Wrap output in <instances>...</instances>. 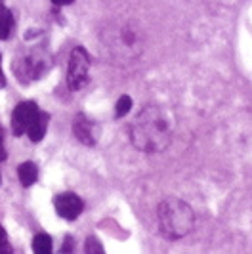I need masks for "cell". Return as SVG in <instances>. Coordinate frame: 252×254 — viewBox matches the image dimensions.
Returning <instances> with one entry per match:
<instances>
[{"instance_id": "7a4b0ae2", "label": "cell", "mask_w": 252, "mask_h": 254, "mask_svg": "<svg viewBox=\"0 0 252 254\" xmlns=\"http://www.w3.org/2000/svg\"><path fill=\"white\" fill-rule=\"evenodd\" d=\"M157 218H159V231L168 241H176V239L186 237L195 226V214H193L191 206L176 197L164 199L163 203L159 204Z\"/></svg>"}, {"instance_id": "5bb4252c", "label": "cell", "mask_w": 252, "mask_h": 254, "mask_svg": "<svg viewBox=\"0 0 252 254\" xmlns=\"http://www.w3.org/2000/svg\"><path fill=\"white\" fill-rule=\"evenodd\" d=\"M0 253H12V247H10V241H8V235L4 228L0 226Z\"/></svg>"}, {"instance_id": "9c48e42d", "label": "cell", "mask_w": 252, "mask_h": 254, "mask_svg": "<svg viewBox=\"0 0 252 254\" xmlns=\"http://www.w3.org/2000/svg\"><path fill=\"white\" fill-rule=\"evenodd\" d=\"M17 178H19V182H21V186H25V188L33 186V184L38 180L37 165L31 163V161H27V163H23V165H19V168H17Z\"/></svg>"}, {"instance_id": "3957f363", "label": "cell", "mask_w": 252, "mask_h": 254, "mask_svg": "<svg viewBox=\"0 0 252 254\" xmlns=\"http://www.w3.org/2000/svg\"><path fill=\"white\" fill-rule=\"evenodd\" d=\"M52 60L48 56V52L38 48V50H33L29 56L25 58H19L13 62V71L15 75L19 76L21 80H37L44 73L50 71Z\"/></svg>"}, {"instance_id": "8fae6325", "label": "cell", "mask_w": 252, "mask_h": 254, "mask_svg": "<svg viewBox=\"0 0 252 254\" xmlns=\"http://www.w3.org/2000/svg\"><path fill=\"white\" fill-rule=\"evenodd\" d=\"M33 249L37 254H50L52 253V237L46 233H38L33 239Z\"/></svg>"}, {"instance_id": "2e32d148", "label": "cell", "mask_w": 252, "mask_h": 254, "mask_svg": "<svg viewBox=\"0 0 252 254\" xmlns=\"http://www.w3.org/2000/svg\"><path fill=\"white\" fill-rule=\"evenodd\" d=\"M6 161V151H4V145H2V134H0V163Z\"/></svg>"}, {"instance_id": "277c9868", "label": "cell", "mask_w": 252, "mask_h": 254, "mask_svg": "<svg viewBox=\"0 0 252 254\" xmlns=\"http://www.w3.org/2000/svg\"><path fill=\"white\" fill-rule=\"evenodd\" d=\"M90 80V56L82 46L71 52L69 58V69H67V86L69 90L84 88Z\"/></svg>"}, {"instance_id": "4fadbf2b", "label": "cell", "mask_w": 252, "mask_h": 254, "mask_svg": "<svg viewBox=\"0 0 252 254\" xmlns=\"http://www.w3.org/2000/svg\"><path fill=\"white\" fill-rule=\"evenodd\" d=\"M84 251L88 254H101L103 253V247H101V243L96 239V237H88L86 239V245H84Z\"/></svg>"}, {"instance_id": "7c38bea8", "label": "cell", "mask_w": 252, "mask_h": 254, "mask_svg": "<svg viewBox=\"0 0 252 254\" xmlns=\"http://www.w3.org/2000/svg\"><path fill=\"white\" fill-rule=\"evenodd\" d=\"M130 109H132V98H130V96H121L119 102H117V107H115L117 119H121V117L128 115L130 113Z\"/></svg>"}, {"instance_id": "e0dca14e", "label": "cell", "mask_w": 252, "mask_h": 254, "mask_svg": "<svg viewBox=\"0 0 252 254\" xmlns=\"http://www.w3.org/2000/svg\"><path fill=\"white\" fill-rule=\"evenodd\" d=\"M56 6H67V4H71V2H75V0H52Z\"/></svg>"}, {"instance_id": "30bf717a", "label": "cell", "mask_w": 252, "mask_h": 254, "mask_svg": "<svg viewBox=\"0 0 252 254\" xmlns=\"http://www.w3.org/2000/svg\"><path fill=\"white\" fill-rule=\"evenodd\" d=\"M13 31V15L4 6V0H0V38L8 40Z\"/></svg>"}, {"instance_id": "8992f818", "label": "cell", "mask_w": 252, "mask_h": 254, "mask_svg": "<svg viewBox=\"0 0 252 254\" xmlns=\"http://www.w3.org/2000/svg\"><path fill=\"white\" fill-rule=\"evenodd\" d=\"M54 206H56L58 216L67 220V222L76 220L82 214V210H84L82 199L78 195H75V193H62V195H58L56 201H54Z\"/></svg>"}, {"instance_id": "ba28073f", "label": "cell", "mask_w": 252, "mask_h": 254, "mask_svg": "<svg viewBox=\"0 0 252 254\" xmlns=\"http://www.w3.org/2000/svg\"><path fill=\"white\" fill-rule=\"evenodd\" d=\"M48 121H50V117L48 113H44V111H40L38 115V119L31 125V128L27 130V136H29V140L31 141H40L44 138V134H46V128H48Z\"/></svg>"}, {"instance_id": "5b68a950", "label": "cell", "mask_w": 252, "mask_h": 254, "mask_svg": "<svg viewBox=\"0 0 252 254\" xmlns=\"http://www.w3.org/2000/svg\"><path fill=\"white\" fill-rule=\"evenodd\" d=\"M40 115V109L35 102H23L19 103L12 113V130L15 136H23L31 125L35 123Z\"/></svg>"}, {"instance_id": "52a82bcc", "label": "cell", "mask_w": 252, "mask_h": 254, "mask_svg": "<svg viewBox=\"0 0 252 254\" xmlns=\"http://www.w3.org/2000/svg\"><path fill=\"white\" fill-rule=\"evenodd\" d=\"M73 132H75L76 140L84 145H96L98 141V127L94 121H90L84 113H78L73 121Z\"/></svg>"}, {"instance_id": "6da1fadb", "label": "cell", "mask_w": 252, "mask_h": 254, "mask_svg": "<svg viewBox=\"0 0 252 254\" xmlns=\"http://www.w3.org/2000/svg\"><path fill=\"white\" fill-rule=\"evenodd\" d=\"M130 141L143 153H161L172 141V123L163 107H143L130 125Z\"/></svg>"}, {"instance_id": "ac0fdd59", "label": "cell", "mask_w": 252, "mask_h": 254, "mask_svg": "<svg viewBox=\"0 0 252 254\" xmlns=\"http://www.w3.org/2000/svg\"><path fill=\"white\" fill-rule=\"evenodd\" d=\"M6 86V76L2 73V67H0V88H4Z\"/></svg>"}, {"instance_id": "9a60e30c", "label": "cell", "mask_w": 252, "mask_h": 254, "mask_svg": "<svg viewBox=\"0 0 252 254\" xmlns=\"http://www.w3.org/2000/svg\"><path fill=\"white\" fill-rule=\"evenodd\" d=\"M62 251L63 253H71V251H73V239H71V237H65V243H63Z\"/></svg>"}]
</instances>
